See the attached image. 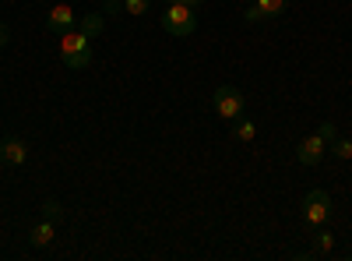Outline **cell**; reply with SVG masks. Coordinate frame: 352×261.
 I'll return each mask as SVG.
<instances>
[{"mask_svg": "<svg viewBox=\"0 0 352 261\" xmlns=\"http://www.w3.org/2000/svg\"><path fill=\"white\" fill-rule=\"evenodd\" d=\"M229 124H232V138H236V141H254L257 138V124L250 117H243V113L236 121H229Z\"/></svg>", "mask_w": 352, "mask_h": 261, "instance_id": "cell-9", "label": "cell"}, {"mask_svg": "<svg viewBox=\"0 0 352 261\" xmlns=\"http://www.w3.org/2000/svg\"><path fill=\"white\" fill-rule=\"evenodd\" d=\"M8 39H11V32H8V25L0 21V46H8Z\"/></svg>", "mask_w": 352, "mask_h": 261, "instance_id": "cell-18", "label": "cell"}, {"mask_svg": "<svg viewBox=\"0 0 352 261\" xmlns=\"http://www.w3.org/2000/svg\"><path fill=\"white\" fill-rule=\"evenodd\" d=\"M124 11L127 14H144L148 11V0H124Z\"/></svg>", "mask_w": 352, "mask_h": 261, "instance_id": "cell-16", "label": "cell"}, {"mask_svg": "<svg viewBox=\"0 0 352 261\" xmlns=\"http://www.w3.org/2000/svg\"><path fill=\"white\" fill-rule=\"evenodd\" d=\"M212 106H215V113L222 121H236L243 113V92L232 89V85H219L215 96H212Z\"/></svg>", "mask_w": 352, "mask_h": 261, "instance_id": "cell-3", "label": "cell"}, {"mask_svg": "<svg viewBox=\"0 0 352 261\" xmlns=\"http://www.w3.org/2000/svg\"><path fill=\"white\" fill-rule=\"evenodd\" d=\"M289 8V0H250V11L243 14L247 21H261V18H278Z\"/></svg>", "mask_w": 352, "mask_h": 261, "instance_id": "cell-7", "label": "cell"}, {"mask_svg": "<svg viewBox=\"0 0 352 261\" xmlns=\"http://www.w3.org/2000/svg\"><path fill=\"white\" fill-rule=\"evenodd\" d=\"M314 251H317V254H331V251H335V237L328 233V229H320V226H317V237H314Z\"/></svg>", "mask_w": 352, "mask_h": 261, "instance_id": "cell-12", "label": "cell"}, {"mask_svg": "<svg viewBox=\"0 0 352 261\" xmlns=\"http://www.w3.org/2000/svg\"><path fill=\"white\" fill-rule=\"evenodd\" d=\"M328 152H331L335 159L345 163V159H352V141H349V138H335V141L328 145Z\"/></svg>", "mask_w": 352, "mask_h": 261, "instance_id": "cell-13", "label": "cell"}, {"mask_svg": "<svg viewBox=\"0 0 352 261\" xmlns=\"http://www.w3.org/2000/svg\"><path fill=\"white\" fill-rule=\"evenodd\" d=\"M60 56L71 71H85L92 64V43H88V36L81 28H71V32L60 36Z\"/></svg>", "mask_w": 352, "mask_h": 261, "instance_id": "cell-1", "label": "cell"}, {"mask_svg": "<svg viewBox=\"0 0 352 261\" xmlns=\"http://www.w3.org/2000/svg\"><path fill=\"white\" fill-rule=\"evenodd\" d=\"M74 11L67 8V4H56L50 14H46V25H50V32H56V36H64V32H71L74 28Z\"/></svg>", "mask_w": 352, "mask_h": 261, "instance_id": "cell-8", "label": "cell"}, {"mask_svg": "<svg viewBox=\"0 0 352 261\" xmlns=\"http://www.w3.org/2000/svg\"><path fill=\"white\" fill-rule=\"evenodd\" d=\"M317 138H320V141H324V145H331V141L338 138V131H335V124H331V121H324V124H320V127H317Z\"/></svg>", "mask_w": 352, "mask_h": 261, "instance_id": "cell-15", "label": "cell"}, {"mask_svg": "<svg viewBox=\"0 0 352 261\" xmlns=\"http://www.w3.org/2000/svg\"><path fill=\"white\" fill-rule=\"evenodd\" d=\"M53 237H56V226L46 219V222H39V226H32V233H28V240H32L36 247H46V244H53Z\"/></svg>", "mask_w": 352, "mask_h": 261, "instance_id": "cell-10", "label": "cell"}, {"mask_svg": "<svg viewBox=\"0 0 352 261\" xmlns=\"http://www.w3.org/2000/svg\"><path fill=\"white\" fill-rule=\"evenodd\" d=\"M162 28H166L169 36H176V39L194 36V28H197L194 8H187V4H169V8L162 11Z\"/></svg>", "mask_w": 352, "mask_h": 261, "instance_id": "cell-2", "label": "cell"}, {"mask_svg": "<svg viewBox=\"0 0 352 261\" xmlns=\"http://www.w3.org/2000/svg\"><path fill=\"white\" fill-rule=\"evenodd\" d=\"M28 159V145L21 138H0V163L4 166H21Z\"/></svg>", "mask_w": 352, "mask_h": 261, "instance_id": "cell-6", "label": "cell"}, {"mask_svg": "<svg viewBox=\"0 0 352 261\" xmlns=\"http://www.w3.org/2000/svg\"><path fill=\"white\" fill-rule=\"evenodd\" d=\"M43 216H46L50 222H60V219H64V205H60L56 198H46V201H43Z\"/></svg>", "mask_w": 352, "mask_h": 261, "instance_id": "cell-14", "label": "cell"}, {"mask_svg": "<svg viewBox=\"0 0 352 261\" xmlns=\"http://www.w3.org/2000/svg\"><path fill=\"white\" fill-rule=\"evenodd\" d=\"M303 216H307L310 226H324L328 216H331V198H328V191H320V187L307 191V198H303Z\"/></svg>", "mask_w": 352, "mask_h": 261, "instance_id": "cell-4", "label": "cell"}, {"mask_svg": "<svg viewBox=\"0 0 352 261\" xmlns=\"http://www.w3.org/2000/svg\"><path fill=\"white\" fill-rule=\"evenodd\" d=\"M166 4H187V8H194V11H197V8L204 4V0H166Z\"/></svg>", "mask_w": 352, "mask_h": 261, "instance_id": "cell-17", "label": "cell"}, {"mask_svg": "<svg viewBox=\"0 0 352 261\" xmlns=\"http://www.w3.org/2000/svg\"><path fill=\"white\" fill-rule=\"evenodd\" d=\"M102 25H106V21H102V14H85L78 28H81V32H85L88 39H96V36L102 32Z\"/></svg>", "mask_w": 352, "mask_h": 261, "instance_id": "cell-11", "label": "cell"}, {"mask_svg": "<svg viewBox=\"0 0 352 261\" xmlns=\"http://www.w3.org/2000/svg\"><path fill=\"white\" fill-rule=\"evenodd\" d=\"M324 156H328V145L320 141L317 134H310V138H303V141L296 145V159H300L303 166H317Z\"/></svg>", "mask_w": 352, "mask_h": 261, "instance_id": "cell-5", "label": "cell"}]
</instances>
